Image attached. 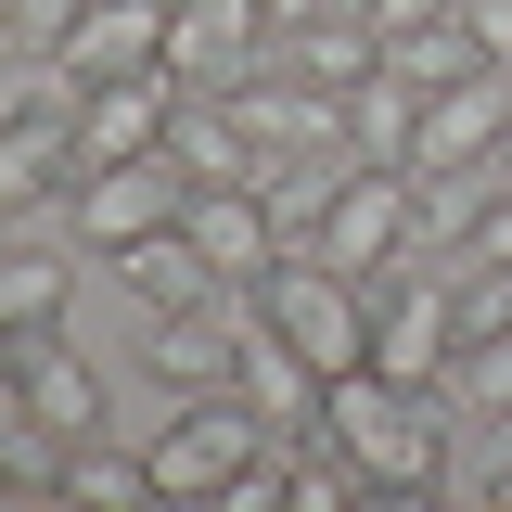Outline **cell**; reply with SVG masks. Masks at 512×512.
Masks as SVG:
<instances>
[{"instance_id":"obj_1","label":"cell","mask_w":512,"mask_h":512,"mask_svg":"<svg viewBox=\"0 0 512 512\" xmlns=\"http://www.w3.org/2000/svg\"><path fill=\"white\" fill-rule=\"evenodd\" d=\"M320 423L359 448L372 500H423V487H448V423H461V410H448V384H384V372H346Z\"/></svg>"},{"instance_id":"obj_2","label":"cell","mask_w":512,"mask_h":512,"mask_svg":"<svg viewBox=\"0 0 512 512\" xmlns=\"http://www.w3.org/2000/svg\"><path fill=\"white\" fill-rule=\"evenodd\" d=\"M410 167H372V154H346L333 167V192H320V218H308V256H333L346 282H384L397 256H410Z\"/></svg>"},{"instance_id":"obj_3","label":"cell","mask_w":512,"mask_h":512,"mask_svg":"<svg viewBox=\"0 0 512 512\" xmlns=\"http://www.w3.org/2000/svg\"><path fill=\"white\" fill-rule=\"evenodd\" d=\"M448 359H461V282L436 256H397L372 282V372L384 384H448Z\"/></svg>"},{"instance_id":"obj_4","label":"cell","mask_w":512,"mask_h":512,"mask_svg":"<svg viewBox=\"0 0 512 512\" xmlns=\"http://www.w3.org/2000/svg\"><path fill=\"white\" fill-rule=\"evenodd\" d=\"M64 218H77V244H90V256H128V244H154V231H180V218H192V167H180V154H116V167H77Z\"/></svg>"},{"instance_id":"obj_5","label":"cell","mask_w":512,"mask_h":512,"mask_svg":"<svg viewBox=\"0 0 512 512\" xmlns=\"http://www.w3.org/2000/svg\"><path fill=\"white\" fill-rule=\"evenodd\" d=\"M256 308L282 320V333H295V346H308L333 384H346V372H372V282H346L333 256H282V269L256 282Z\"/></svg>"},{"instance_id":"obj_6","label":"cell","mask_w":512,"mask_h":512,"mask_svg":"<svg viewBox=\"0 0 512 512\" xmlns=\"http://www.w3.org/2000/svg\"><path fill=\"white\" fill-rule=\"evenodd\" d=\"M256 448H269L256 397L218 384V397H180V410H167V436L141 448V461H154V500H231V474H244Z\"/></svg>"},{"instance_id":"obj_7","label":"cell","mask_w":512,"mask_h":512,"mask_svg":"<svg viewBox=\"0 0 512 512\" xmlns=\"http://www.w3.org/2000/svg\"><path fill=\"white\" fill-rule=\"evenodd\" d=\"M244 359V295H192V308H154L141 320V372L167 397H218Z\"/></svg>"},{"instance_id":"obj_8","label":"cell","mask_w":512,"mask_h":512,"mask_svg":"<svg viewBox=\"0 0 512 512\" xmlns=\"http://www.w3.org/2000/svg\"><path fill=\"white\" fill-rule=\"evenodd\" d=\"M512 141V64L461 77V90H423V128H410V180H448V167H500Z\"/></svg>"},{"instance_id":"obj_9","label":"cell","mask_w":512,"mask_h":512,"mask_svg":"<svg viewBox=\"0 0 512 512\" xmlns=\"http://www.w3.org/2000/svg\"><path fill=\"white\" fill-rule=\"evenodd\" d=\"M269 0H167V77L192 90H231L244 64H269Z\"/></svg>"},{"instance_id":"obj_10","label":"cell","mask_w":512,"mask_h":512,"mask_svg":"<svg viewBox=\"0 0 512 512\" xmlns=\"http://www.w3.org/2000/svg\"><path fill=\"white\" fill-rule=\"evenodd\" d=\"M77 192V116H39V103H0V231L52 218Z\"/></svg>"},{"instance_id":"obj_11","label":"cell","mask_w":512,"mask_h":512,"mask_svg":"<svg viewBox=\"0 0 512 512\" xmlns=\"http://www.w3.org/2000/svg\"><path fill=\"white\" fill-rule=\"evenodd\" d=\"M180 90L167 64H141V77H103L90 103H77V167H116V154H167V128H180Z\"/></svg>"},{"instance_id":"obj_12","label":"cell","mask_w":512,"mask_h":512,"mask_svg":"<svg viewBox=\"0 0 512 512\" xmlns=\"http://www.w3.org/2000/svg\"><path fill=\"white\" fill-rule=\"evenodd\" d=\"M192 244H205V269H218V282H231V295H256V282H269V269H282V218H269V192L256 180H231V192H192V218H180Z\"/></svg>"},{"instance_id":"obj_13","label":"cell","mask_w":512,"mask_h":512,"mask_svg":"<svg viewBox=\"0 0 512 512\" xmlns=\"http://www.w3.org/2000/svg\"><path fill=\"white\" fill-rule=\"evenodd\" d=\"M64 77H77V103L103 90V77H141V64H167V0H90L77 13V39H64Z\"/></svg>"},{"instance_id":"obj_14","label":"cell","mask_w":512,"mask_h":512,"mask_svg":"<svg viewBox=\"0 0 512 512\" xmlns=\"http://www.w3.org/2000/svg\"><path fill=\"white\" fill-rule=\"evenodd\" d=\"M13 410L52 423V436H103V372L64 333H39V346H13Z\"/></svg>"},{"instance_id":"obj_15","label":"cell","mask_w":512,"mask_h":512,"mask_svg":"<svg viewBox=\"0 0 512 512\" xmlns=\"http://www.w3.org/2000/svg\"><path fill=\"white\" fill-rule=\"evenodd\" d=\"M64 295H77V256L0 231V359H13V346H39V333H64Z\"/></svg>"},{"instance_id":"obj_16","label":"cell","mask_w":512,"mask_h":512,"mask_svg":"<svg viewBox=\"0 0 512 512\" xmlns=\"http://www.w3.org/2000/svg\"><path fill=\"white\" fill-rule=\"evenodd\" d=\"M167 154L192 167V192H231V180H256V167H269V141L244 128V103H231V90H180V128H167Z\"/></svg>"},{"instance_id":"obj_17","label":"cell","mask_w":512,"mask_h":512,"mask_svg":"<svg viewBox=\"0 0 512 512\" xmlns=\"http://www.w3.org/2000/svg\"><path fill=\"white\" fill-rule=\"evenodd\" d=\"M269 64H295L308 90H359V77H384V26L333 0V13H308V26H282V39H269Z\"/></svg>"},{"instance_id":"obj_18","label":"cell","mask_w":512,"mask_h":512,"mask_svg":"<svg viewBox=\"0 0 512 512\" xmlns=\"http://www.w3.org/2000/svg\"><path fill=\"white\" fill-rule=\"evenodd\" d=\"M103 269H116V282H128V295H141V308H192V295H231V282L205 269V244H192V231H154V244H128V256H103Z\"/></svg>"},{"instance_id":"obj_19","label":"cell","mask_w":512,"mask_h":512,"mask_svg":"<svg viewBox=\"0 0 512 512\" xmlns=\"http://www.w3.org/2000/svg\"><path fill=\"white\" fill-rule=\"evenodd\" d=\"M410 128H423V90H410V77H359V90H346V154L410 167Z\"/></svg>"},{"instance_id":"obj_20","label":"cell","mask_w":512,"mask_h":512,"mask_svg":"<svg viewBox=\"0 0 512 512\" xmlns=\"http://www.w3.org/2000/svg\"><path fill=\"white\" fill-rule=\"evenodd\" d=\"M384 77H410V90H461V77H487V52H474V26H461V13H436V26L384 39Z\"/></svg>"},{"instance_id":"obj_21","label":"cell","mask_w":512,"mask_h":512,"mask_svg":"<svg viewBox=\"0 0 512 512\" xmlns=\"http://www.w3.org/2000/svg\"><path fill=\"white\" fill-rule=\"evenodd\" d=\"M448 410H461V423H512V320L448 359Z\"/></svg>"},{"instance_id":"obj_22","label":"cell","mask_w":512,"mask_h":512,"mask_svg":"<svg viewBox=\"0 0 512 512\" xmlns=\"http://www.w3.org/2000/svg\"><path fill=\"white\" fill-rule=\"evenodd\" d=\"M64 500H154V461L116 436H77L64 448Z\"/></svg>"},{"instance_id":"obj_23","label":"cell","mask_w":512,"mask_h":512,"mask_svg":"<svg viewBox=\"0 0 512 512\" xmlns=\"http://www.w3.org/2000/svg\"><path fill=\"white\" fill-rule=\"evenodd\" d=\"M77 13H90V0H13V52H26V64H52L64 39H77Z\"/></svg>"},{"instance_id":"obj_24","label":"cell","mask_w":512,"mask_h":512,"mask_svg":"<svg viewBox=\"0 0 512 512\" xmlns=\"http://www.w3.org/2000/svg\"><path fill=\"white\" fill-rule=\"evenodd\" d=\"M461 26H474V52L512 64V0H461Z\"/></svg>"},{"instance_id":"obj_25","label":"cell","mask_w":512,"mask_h":512,"mask_svg":"<svg viewBox=\"0 0 512 512\" xmlns=\"http://www.w3.org/2000/svg\"><path fill=\"white\" fill-rule=\"evenodd\" d=\"M359 13H372L384 39H410V26H436V13H461V0H359Z\"/></svg>"},{"instance_id":"obj_26","label":"cell","mask_w":512,"mask_h":512,"mask_svg":"<svg viewBox=\"0 0 512 512\" xmlns=\"http://www.w3.org/2000/svg\"><path fill=\"white\" fill-rule=\"evenodd\" d=\"M13 64H26V52H13V0H0V77H13Z\"/></svg>"},{"instance_id":"obj_27","label":"cell","mask_w":512,"mask_h":512,"mask_svg":"<svg viewBox=\"0 0 512 512\" xmlns=\"http://www.w3.org/2000/svg\"><path fill=\"white\" fill-rule=\"evenodd\" d=\"M500 167H512V141H500Z\"/></svg>"},{"instance_id":"obj_28","label":"cell","mask_w":512,"mask_h":512,"mask_svg":"<svg viewBox=\"0 0 512 512\" xmlns=\"http://www.w3.org/2000/svg\"><path fill=\"white\" fill-rule=\"evenodd\" d=\"M0 372H13V359H0Z\"/></svg>"}]
</instances>
